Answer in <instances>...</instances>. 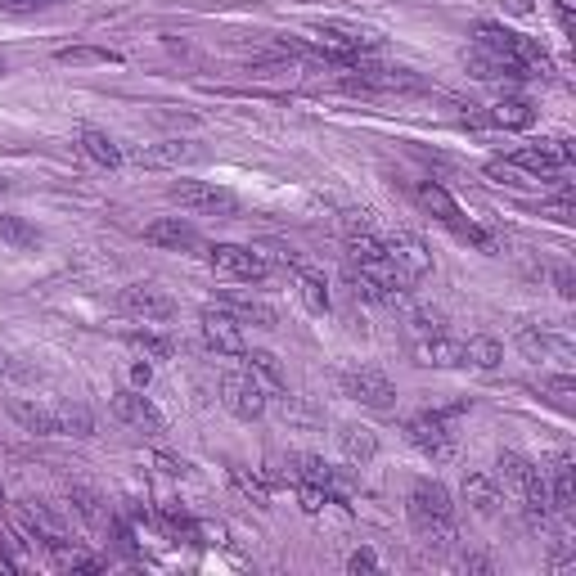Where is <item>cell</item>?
<instances>
[{
    "label": "cell",
    "mask_w": 576,
    "mask_h": 576,
    "mask_svg": "<svg viewBox=\"0 0 576 576\" xmlns=\"http://www.w3.org/2000/svg\"><path fill=\"white\" fill-rule=\"evenodd\" d=\"M477 50H486L491 59H500L509 72H518L522 81L527 77H554V59H549V50L540 41H531V36L522 32H509V27L500 23H477V36H473Z\"/></svg>",
    "instance_id": "obj_1"
},
{
    "label": "cell",
    "mask_w": 576,
    "mask_h": 576,
    "mask_svg": "<svg viewBox=\"0 0 576 576\" xmlns=\"http://www.w3.org/2000/svg\"><path fill=\"white\" fill-rule=\"evenodd\" d=\"M495 477H500L504 495H513L522 509V518H527V527H545L549 518H554V500H549V482L545 473H540L531 459H522L518 450H504L500 459H495Z\"/></svg>",
    "instance_id": "obj_2"
},
{
    "label": "cell",
    "mask_w": 576,
    "mask_h": 576,
    "mask_svg": "<svg viewBox=\"0 0 576 576\" xmlns=\"http://www.w3.org/2000/svg\"><path fill=\"white\" fill-rule=\"evenodd\" d=\"M405 513H410L419 540H428V545H450V540H455V504H450L446 486L432 482V477H419V482L410 486Z\"/></svg>",
    "instance_id": "obj_3"
},
{
    "label": "cell",
    "mask_w": 576,
    "mask_h": 576,
    "mask_svg": "<svg viewBox=\"0 0 576 576\" xmlns=\"http://www.w3.org/2000/svg\"><path fill=\"white\" fill-rule=\"evenodd\" d=\"M207 266L216 270V279H239V284H261L275 270V261L266 252L248 248V243H216L207 252Z\"/></svg>",
    "instance_id": "obj_4"
},
{
    "label": "cell",
    "mask_w": 576,
    "mask_h": 576,
    "mask_svg": "<svg viewBox=\"0 0 576 576\" xmlns=\"http://www.w3.org/2000/svg\"><path fill=\"white\" fill-rule=\"evenodd\" d=\"M405 437H410L414 450L432 459V464H450L455 459V428H450L446 410H423L405 423Z\"/></svg>",
    "instance_id": "obj_5"
},
{
    "label": "cell",
    "mask_w": 576,
    "mask_h": 576,
    "mask_svg": "<svg viewBox=\"0 0 576 576\" xmlns=\"http://www.w3.org/2000/svg\"><path fill=\"white\" fill-rule=\"evenodd\" d=\"M167 194H171V203H180L194 216H234L239 212V198H234L230 189L212 185V180H176Z\"/></svg>",
    "instance_id": "obj_6"
},
{
    "label": "cell",
    "mask_w": 576,
    "mask_h": 576,
    "mask_svg": "<svg viewBox=\"0 0 576 576\" xmlns=\"http://www.w3.org/2000/svg\"><path fill=\"white\" fill-rule=\"evenodd\" d=\"M342 396H351L356 405H369V410H392L396 405V387L383 369L374 365H360V369H342L338 374Z\"/></svg>",
    "instance_id": "obj_7"
},
{
    "label": "cell",
    "mask_w": 576,
    "mask_h": 576,
    "mask_svg": "<svg viewBox=\"0 0 576 576\" xmlns=\"http://www.w3.org/2000/svg\"><path fill=\"white\" fill-rule=\"evenodd\" d=\"M266 401L270 396L261 392L257 378H252L248 369H225L221 374V405L234 414V419H243V423L261 419V414H266Z\"/></svg>",
    "instance_id": "obj_8"
},
{
    "label": "cell",
    "mask_w": 576,
    "mask_h": 576,
    "mask_svg": "<svg viewBox=\"0 0 576 576\" xmlns=\"http://www.w3.org/2000/svg\"><path fill=\"white\" fill-rule=\"evenodd\" d=\"M383 252H387L392 270L405 279V284H419V279L432 270V252H428V243H423L419 234H410V230L387 234V239H383Z\"/></svg>",
    "instance_id": "obj_9"
},
{
    "label": "cell",
    "mask_w": 576,
    "mask_h": 576,
    "mask_svg": "<svg viewBox=\"0 0 576 576\" xmlns=\"http://www.w3.org/2000/svg\"><path fill=\"white\" fill-rule=\"evenodd\" d=\"M198 324H203V342L216 351V356H243V351H248L243 324L230 306H203V311H198Z\"/></svg>",
    "instance_id": "obj_10"
},
{
    "label": "cell",
    "mask_w": 576,
    "mask_h": 576,
    "mask_svg": "<svg viewBox=\"0 0 576 576\" xmlns=\"http://www.w3.org/2000/svg\"><path fill=\"white\" fill-rule=\"evenodd\" d=\"M122 311L131 315V320H144V324H167L171 315H176V297H171L167 288L140 279V284L122 288Z\"/></svg>",
    "instance_id": "obj_11"
},
{
    "label": "cell",
    "mask_w": 576,
    "mask_h": 576,
    "mask_svg": "<svg viewBox=\"0 0 576 576\" xmlns=\"http://www.w3.org/2000/svg\"><path fill=\"white\" fill-rule=\"evenodd\" d=\"M572 158H576V149H572V140H540V144H527V149H518V153H509L504 162H513L518 171H531V176H558V171H567L572 167Z\"/></svg>",
    "instance_id": "obj_12"
},
{
    "label": "cell",
    "mask_w": 576,
    "mask_h": 576,
    "mask_svg": "<svg viewBox=\"0 0 576 576\" xmlns=\"http://www.w3.org/2000/svg\"><path fill=\"white\" fill-rule=\"evenodd\" d=\"M203 158L207 149L194 140H162L135 153V162H144V167H189V162H203Z\"/></svg>",
    "instance_id": "obj_13"
},
{
    "label": "cell",
    "mask_w": 576,
    "mask_h": 576,
    "mask_svg": "<svg viewBox=\"0 0 576 576\" xmlns=\"http://www.w3.org/2000/svg\"><path fill=\"white\" fill-rule=\"evenodd\" d=\"M518 347L527 351L531 360H572V338L558 329H536V324H527V329L518 333Z\"/></svg>",
    "instance_id": "obj_14"
},
{
    "label": "cell",
    "mask_w": 576,
    "mask_h": 576,
    "mask_svg": "<svg viewBox=\"0 0 576 576\" xmlns=\"http://www.w3.org/2000/svg\"><path fill=\"white\" fill-rule=\"evenodd\" d=\"M113 414L122 423H131V428H140V432H162V428H167L162 414H158V405H153L144 392H117L113 396Z\"/></svg>",
    "instance_id": "obj_15"
},
{
    "label": "cell",
    "mask_w": 576,
    "mask_h": 576,
    "mask_svg": "<svg viewBox=\"0 0 576 576\" xmlns=\"http://www.w3.org/2000/svg\"><path fill=\"white\" fill-rule=\"evenodd\" d=\"M464 500L473 504L482 518H491V513H500L504 504V486L495 473H486V468H473V473H464Z\"/></svg>",
    "instance_id": "obj_16"
},
{
    "label": "cell",
    "mask_w": 576,
    "mask_h": 576,
    "mask_svg": "<svg viewBox=\"0 0 576 576\" xmlns=\"http://www.w3.org/2000/svg\"><path fill=\"white\" fill-rule=\"evenodd\" d=\"M9 414H14L27 432H36V437H59V405H41V401L9 396Z\"/></svg>",
    "instance_id": "obj_17"
},
{
    "label": "cell",
    "mask_w": 576,
    "mask_h": 576,
    "mask_svg": "<svg viewBox=\"0 0 576 576\" xmlns=\"http://www.w3.org/2000/svg\"><path fill=\"white\" fill-rule=\"evenodd\" d=\"M414 356H419V365H432V369H464V342L446 338V329H441L432 338L414 342Z\"/></svg>",
    "instance_id": "obj_18"
},
{
    "label": "cell",
    "mask_w": 576,
    "mask_h": 576,
    "mask_svg": "<svg viewBox=\"0 0 576 576\" xmlns=\"http://www.w3.org/2000/svg\"><path fill=\"white\" fill-rule=\"evenodd\" d=\"M414 198H419L423 212H428L432 221H441L446 230H459V225H464V212H459V203L437 185V180H423V185L414 189Z\"/></svg>",
    "instance_id": "obj_19"
},
{
    "label": "cell",
    "mask_w": 576,
    "mask_h": 576,
    "mask_svg": "<svg viewBox=\"0 0 576 576\" xmlns=\"http://www.w3.org/2000/svg\"><path fill=\"white\" fill-rule=\"evenodd\" d=\"M144 239H149L153 248H171V252L198 248V230L189 221H180V216H162V221H153L149 230H144Z\"/></svg>",
    "instance_id": "obj_20"
},
{
    "label": "cell",
    "mask_w": 576,
    "mask_h": 576,
    "mask_svg": "<svg viewBox=\"0 0 576 576\" xmlns=\"http://www.w3.org/2000/svg\"><path fill=\"white\" fill-rule=\"evenodd\" d=\"M549 482V500H554V513H572L576 509V473H572V455H558L545 473Z\"/></svg>",
    "instance_id": "obj_21"
},
{
    "label": "cell",
    "mask_w": 576,
    "mask_h": 576,
    "mask_svg": "<svg viewBox=\"0 0 576 576\" xmlns=\"http://www.w3.org/2000/svg\"><path fill=\"white\" fill-rule=\"evenodd\" d=\"M243 369L257 378V387L266 396H284L288 392V378H284V369H279V360L270 356V351H243Z\"/></svg>",
    "instance_id": "obj_22"
},
{
    "label": "cell",
    "mask_w": 576,
    "mask_h": 576,
    "mask_svg": "<svg viewBox=\"0 0 576 576\" xmlns=\"http://www.w3.org/2000/svg\"><path fill=\"white\" fill-rule=\"evenodd\" d=\"M338 446H342V455H347V464H369V459L378 455V437L369 428H360V423H342Z\"/></svg>",
    "instance_id": "obj_23"
},
{
    "label": "cell",
    "mask_w": 576,
    "mask_h": 576,
    "mask_svg": "<svg viewBox=\"0 0 576 576\" xmlns=\"http://www.w3.org/2000/svg\"><path fill=\"white\" fill-rule=\"evenodd\" d=\"M486 122H491V126H504V131H527V126L536 122V108H531L527 99L509 95V99H500V104L486 113Z\"/></svg>",
    "instance_id": "obj_24"
},
{
    "label": "cell",
    "mask_w": 576,
    "mask_h": 576,
    "mask_svg": "<svg viewBox=\"0 0 576 576\" xmlns=\"http://www.w3.org/2000/svg\"><path fill=\"white\" fill-rule=\"evenodd\" d=\"M81 153H86L95 167H108V171L122 167V149H117V140L108 131H95V126L81 131Z\"/></svg>",
    "instance_id": "obj_25"
},
{
    "label": "cell",
    "mask_w": 576,
    "mask_h": 576,
    "mask_svg": "<svg viewBox=\"0 0 576 576\" xmlns=\"http://www.w3.org/2000/svg\"><path fill=\"white\" fill-rule=\"evenodd\" d=\"M297 293H302L306 311H315V315L329 311V284H324V275L315 266H297Z\"/></svg>",
    "instance_id": "obj_26"
},
{
    "label": "cell",
    "mask_w": 576,
    "mask_h": 576,
    "mask_svg": "<svg viewBox=\"0 0 576 576\" xmlns=\"http://www.w3.org/2000/svg\"><path fill=\"white\" fill-rule=\"evenodd\" d=\"M95 419L81 401H59V437H90Z\"/></svg>",
    "instance_id": "obj_27"
},
{
    "label": "cell",
    "mask_w": 576,
    "mask_h": 576,
    "mask_svg": "<svg viewBox=\"0 0 576 576\" xmlns=\"http://www.w3.org/2000/svg\"><path fill=\"white\" fill-rule=\"evenodd\" d=\"M500 360H504L500 342L486 338V333H477V338H468V342H464V365H473V369H495Z\"/></svg>",
    "instance_id": "obj_28"
},
{
    "label": "cell",
    "mask_w": 576,
    "mask_h": 576,
    "mask_svg": "<svg viewBox=\"0 0 576 576\" xmlns=\"http://www.w3.org/2000/svg\"><path fill=\"white\" fill-rule=\"evenodd\" d=\"M230 311L239 315V324H252V320H257L261 329H275V311H270L266 302H257V297H239V293H234V297H230Z\"/></svg>",
    "instance_id": "obj_29"
},
{
    "label": "cell",
    "mask_w": 576,
    "mask_h": 576,
    "mask_svg": "<svg viewBox=\"0 0 576 576\" xmlns=\"http://www.w3.org/2000/svg\"><path fill=\"white\" fill-rule=\"evenodd\" d=\"M0 239H5L9 248H36V243H41V230H32L23 216H0Z\"/></svg>",
    "instance_id": "obj_30"
},
{
    "label": "cell",
    "mask_w": 576,
    "mask_h": 576,
    "mask_svg": "<svg viewBox=\"0 0 576 576\" xmlns=\"http://www.w3.org/2000/svg\"><path fill=\"white\" fill-rule=\"evenodd\" d=\"M405 329H410L414 342H423V338H432V333H441V315L432 311V306H414V311L405 315Z\"/></svg>",
    "instance_id": "obj_31"
},
{
    "label": "cell",
    "mask_w": 576,
    "mask_h": 576,
    "mask_svg": "<svg viewBox=\"0 0 576 576\" xmlns=\"http://www.w3.org/2000/svg\"><path fill=\"white\" fill-rule=\"evenodd\" d=\"M545 396L558 405V410H572V405H576V378L572 374H549L545 378Z\"/></svg>",
    "instance_id": "obj_32"
},
{
    "label": "cell",
    "mask_w": 576,
    "mask_h": 576,
    "mask_svg": "<svg viewBox=\"0 0 576 576\" xmlns=\"http://www.w3.org/2000/svg\"><path fill=\"white\" fill-rule=\"evenodd\" d=\"M59 63H122V54L95 50V45H72V50H59Z\"/></svg>",
    "instance_id": "obj_33"
},
{
    "label": "cell",
    "mask_w": 576,
    "mask_h": 576,
    "mask_svg": "<svg viewBox=\"0 0 576 576\" xmlns=\"http://www.w3.org/2000/svg\"><path fill=\"white\" fill-rule=\"evenodd\" d=\"M59 0H0V9H14V14H36V9H54Z\"/></svg>",
    "instance_id": "obj_34"
},
{
    "label": "cell",
    "mask_w": 576,
    "mask_h": 576,
    "mask_svg": "<svg viewBox=\"0 0 576 576\" xmlns=\"http://www.w3.org/2000/svg\"><path fill=\"white\" fill-rule=\"evenodd\" d=\"M554 284H558V297H567V302H572V297H576V279H572V266H558V270H554Z\"/></svg>",
    "instance_id": "obj_35"
},
{
    "label": "cell",
    "mask_w": 576,
    "mask_h": 576,
    "mask_svg": "<svg viewBox=\"0 0 576 576\" xmlns=\"http://www.w3.org/2000/svg\"><path fill=\"white\" fill-rule=\"evenodd\" d=\"M135 347L149 351V356H158V360L171 356V342H167V338H135Z\"/></svg>",
    "instance_id": "obj_36"
},
{
    "label": "cell",
    "mask_w": 576,
    "mask_h": 576,
    "mask_svg": "<svg viewBox=\"0 0 576 576\" xmlns=\"http://www.w3.org/2000/svg\"><path fill=\"white\" fill-rule=\"evenodd\" d=\"M374 567H378V558L369 554V549H356V554L347 558V572H374Z\"/></svg>",
    "instance_id": "obj_37"
},
{
    "label": "cell",
    "mask_w": 576,
    "mask_h": 576,
    "mask_svg": "<svg viewBox=\"0 0 576 576\" xmlns=\"http://www.w3.org/2000/svg\"><path fill=\"white\" fill-rule=\"evenodd\" d=\"M554 14H558V27H563L567 36L576 32V14H572V0H554Z\"/></svg>",
    "instance_id": "obj_38"
},
{
    "label": "cell",
    "mask_w": 576,
    "mask_h": 576,
    "mask_svg": "<svg viewBox=\"0 0 576 576\" xmlns=\"http://www.w3.org/2000/svg\"><path fill=\"white\" fill-rule=\"evenodd\" d=\"M545 212H549V216H554V221H563V225H567V221H572V198H567V194H563V198H558V203H549V207H545Z\"/></svg>",
    "instance_id": "obj_39"
},
{
    "label": "cell",
    "mask_w": 576,
    "mask_h": 576,
    "mask_svg": "<svg viewBox=\"0 0 576 576\" xmlns=\"http://www.w3.org/2000/svg\"><path fill=\"white\" fill-rule=\"evenodd\" d=\"M149 378H153V369L144 365V360H135V365H131V383L135 387H149Z\"/></svg>",
    "instance_id": "obj_40"
},
{
    "label": "cell",
    "mask_w": 576,
    "mask_h": 576,
    "mask_svg": "<svg viewBox=\"0 0 576 576\" xmlns=\"http://www.w3.org/2000/svg\"><path fill=\"white\" fill-rule=\"evenodd\" d=\"M0 374H18V365H14V356H9V351H0Z\"/></svg>",
    "instance_id": "obj_41"
},
{
    "label": "cell",
    "mask_w": 576,
    "mask_h": 576,
    "mask_svg": "<svg viewBox=\"0 0 576 576\" xmlns=\"http://www.w3.org/2000/svg\"><path fill=\"white\" fill-rule=\"evenodd\" d=\"M0 194H5V180H0Z\"/></svg>",
    "instance_id": "obj_42"
},
{
    "label": "cell",
    "mask_w": 576,
    "mask_h": 576,
    "mask_svg": "<svg viewBox=\"0 0 576 576\" xmlns=\"http://www.w3.org/2000/svg\"><path fill=\"white\" fill-rule=\"evenodd\" d=\"M0 72H5V59H0Z\"/></svg>",
    "instance_id": "obj_43"
}]
</instances>
